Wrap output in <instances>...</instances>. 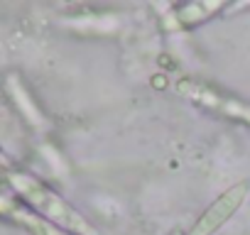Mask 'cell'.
Segmentation results:
<instances>
[{"label":"cell","mask_w":250,"mask_h":235,"mask_svg":"<svg viewBox=\"0 0 250 235\" xmlns=\"http://www.w3.org/2000/svg\"><path fill=\"white\" fill-rule=\"evenodd\" d=\"M218 5H187L182 8L177 15L182 18V22H194V20H204L211 10H216Z\"/></svg>","instance_id":"4"},{"label":"cell","mask_w":250,"mask_h":235,"mask_svg":"<svg viewBox=\"0 0 250 235\" xmlns=\"http://www.w3.org/2000/svg\"><path fill=\"white\" fill-rule=\"evenodd\" d=\"M179 91H182L187 98H191V100H196V103H201V105H208V108H213V110H221V113H228V115H238V118H248V120H250V110H245L243 105H238V103H233V100L221 98L218 93H213L211 88H206V86H201V83L182 81V83H179Z\"/></svg>","instance_id":"3"},{"label":"cell","mask_w":250,"mask_h":235,"mask_svg":"<svg viewBox=\"0 0 250 235\" xmlns=\"http://www.w3.org/2000/svg\"><path fill=\"white\" fill-rule=\"evenodd\" d=\"M169 235H184V230H179V228H177V230H172Z\"/></svg>","instance_id":"5"},{"label":"cell","mask_w":250,"mask_h":235,"mask_svg":"<svg viewBox=\"0 0 250 235\" xmlns=\"http://www.w3.org/2000/svg\"><path fill=\"white\" fill-rule=\"evenodd\" d=\"M8 179H10L13 189L22 196V201H27L52 225L64 228L71 235H93V230L83 220V215L69 201H64L57 191H52L47 184H42L40 179H35V176H30L25 172H13Z\"/></svg>","instance_id":"1"},{"label":"cell","mask_w":250,"mask_h":235,"mask_svg":"<svg viewBox=\"0 0 250 235\" xmlns=\"http://www.w3.org/2000/svg\"><path fill=\"white\" fill-rule=\"evenodd\" d=\"M248 191H250V184L248 181H238L233 184L230 189H226L199 218L196 223L191 225V233L189 235H213L218 228H223L230 215H235V211L243 206V201L248 198Z\"/></svg>","instance_id":"2"}]
</instances>
